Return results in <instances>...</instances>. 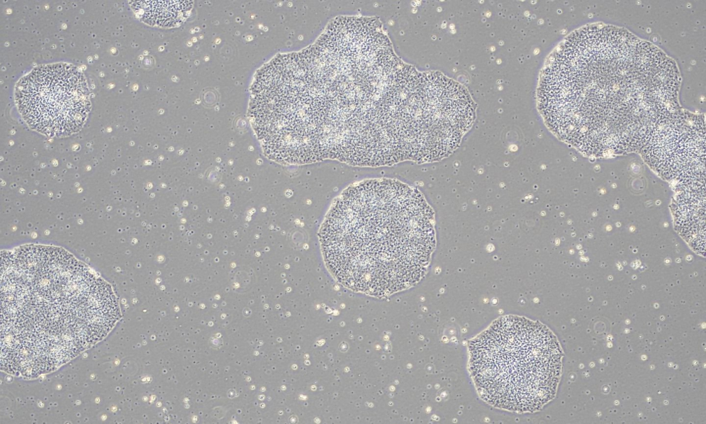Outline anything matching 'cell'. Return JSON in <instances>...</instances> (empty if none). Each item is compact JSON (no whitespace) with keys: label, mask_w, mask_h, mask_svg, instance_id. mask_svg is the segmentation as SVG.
Listing matches in <instances>:
<instances>
[{"label":"cell","mask_w":706,"mask_h":424,"mask_svg":"<svg viewBox=\"0 0 706 424\" xmlns=\"http://www.w3.org/2000/svg\"><path fill=\"white\" fill-rule=\"evenodd\" d=\"M679 84L676 63L657 47L623 28L592 25L554 53L538 106L549 129L582 152H632L679 109Z\"/></svg>","instance_id":"obj_1"},{"label":"cell","mask_w":706,"mask_h":424,"mask_svg":"<svg viewBox=\"0 0 706 424\" xmlns=\"http://www.w3.org/2000/svg\"><path fill=\"white\" fill-rule=\"evenodd\" d=\"M299 54L273 59L251 88L249 113L263 152L286 164L313 163L317 148L314 98Z\"/></svg>","instance_id":"obj_4"},{"label":"cell","mask_w":706,"mask_h":424,"mask_svg":"<svg viewBox=\"0 0 706 424\" xmlns=\"http://www.w3.org/2000/svg\"><path fill=\"white\" fill-rule=\"evenodd\" d=\"M90 90L76 66L57 63L33 69L15 89V101L32 129L50 137L74 134L83 127L91 108Z\"/></svg>","instance_id":"obj_5"},{"label":"cell","mask_w":706,"mask_h":424,"mask_svg":"<svg viewBox=\"0 0 706 424\" xmlns=\"http://www.w3.org/2000/svg\"><path fill=\"white\" fill-rule=\"evenodd\" d=\"M677 201L676 224L687 241H695L694 246L705 245V188H688Z\"/></svg>","instance_id":"obj_7"},{"label":"cell","mask_w":706,"mask_h":424,"mask_svg":"<svg viewBox=\"0 0 706 424\" xmlns=\"http://www.w3.org/2000/svg\"><path fill=\"white\" fill-rule=\"evenodd\" d=\"M319 239L325 264L339 283L386 297L425 274L436 246L434 211L417 189L403 182L365 180L333 203Z\"/></svg>","instance_id":"obj_2"},{"label":"cell","mask_w":706,"mask_h":424,"mask_svg":"<svg viewBox=\"0 0 706 424\" xmlns=\"http://www.w3.org/2000/svg\"><path fill=\"white\" fill-rule=\"evenodd\" d=\"M130 6L144 23L160 27H174L189 16L192 1H133Z\"/></svg>","instance_id":"obj_8"},{"label":"cell","mask_w":706,"mask_h":424,"mask_svg":"<svg viewBox=\"0 0 706 424\" xmlns=\"http://www.w3.org/2000/svg\"><path fill=\"white\" fill-rule=\"evenodd\" d=\"M469 352L471 376L488 404L532 412L554 397L562 351L543 324L524 317H502L470 341Z\"/></svg>","instance_id":"obj_3"},{"label":"cell","mask_w":706,"mask_h":424,"mask_svg":"<svg viewBox=\"0 0 706 424\" xmlns=\"http://www.w3.org/2000/svg\"><path fill=\"white\" fill-rule=\"evenodd\" d=\"M639 151L667 178L687 188L705 186V126L703 118L680 108L660 119Z\"/></svg>","instance_id":"obj_6"}]
</instances>
